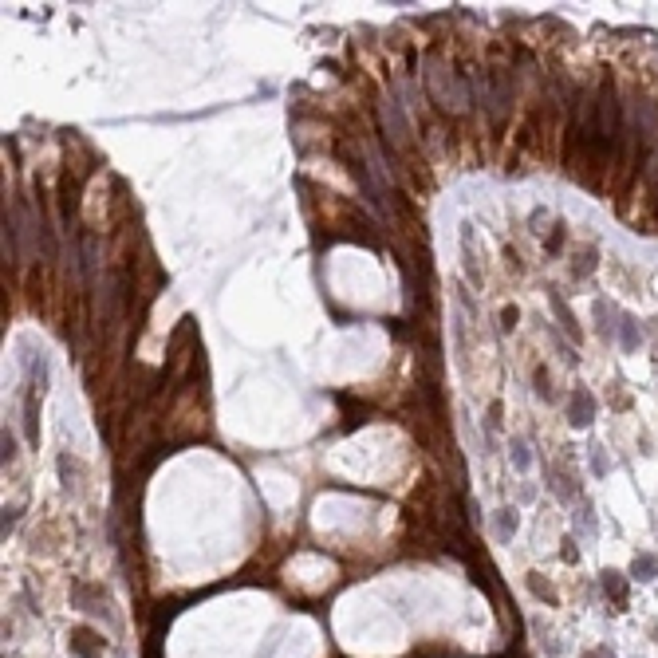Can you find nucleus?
Wrapping results in <instances>:
<instances>
[{
	"label": "nucleus",
	"instance_id": "nucleus-16",
	"mask_svg": "<svg viewBox=\"0 0 658 658\" xmlns=\"http://www.w3.org/2000/svg\"><path fill=\"white\" fill-rule=\"evenodd\" d=\"M513 462H516V469H529V465H532V457H529V445H524V437H516V442H513Z\"/></svg>",
	"mask_w": 658,
	"mask_h": 658
},
{
	"label": "nucleus",
	"instance_id": "nucleus-18",
	"mask_svg": "<svg viewBox=\"0 0 658 658\" xmlns=\"http://www.w3.org/2000/svg\"><path fill=\"white\" fill-rule=\"evenodd\" d=\"M548 383H552V378H548V371L536 367V394H540V398H552V386H548Z\"/></svg>",
	"mask_w": 658,
	"mask_h": 658
},
{
	"label": "nucleus",
	"instance_id": "nucleus-20",
	"mask_svg": "<svg viewBox=\"0 0 658 658\" xmlns=\"http://www.w3.org/2000/svg\"><path fill=\"white\" fill-rule=\"evenodd\" d=\"M560 245H564V225H556V229H552V237H548V253H560Z\"/></svg>",
	"mask_w": 658,
	"mask_h": 658
},
{
	"label": "nucleus",
	"instance_id": "nucleus-8",
	"mask_svg": "<svg viewBox=\"0 0 658 658\" xmlns=\"http://www.w3.org/2000/svg\"><path fill=\"white\" fill-rule=\"evenodd\" d=\"M599 583H603V595H611L619 607L627 603V580H623V572H615V568H607V572H603V580H599Z\"/></svg>",
	"mask_w": 658,
	"mask_h": 658
},
{
	"label": "nucleus",
	"instance_id": "nucleus-12",
	"mask_svg": "<svg viewBox=\"0 0 658 658\" xmlns=\"http://www.w3.org/2000/svg\"><path fill=\"white\" fill-rule=\"evenodd\" d=\"M516 524H521L516 509H497V540H509L516 532Z\"/></svg>",
	"mask_w": 658,
	"mask_h": 658
},
{
	"label": "nucleus",
	"instance_id": "nucleus-4",
	"mask_svg": "<svg viewBox=\"0 0 658 658\" xmlns=\"http://www.w3.org/2000/svg\"><path fill=\"white\" fill-rule=\"evenodd\" d=\"M383 122H386V134H391V146H406V142H410L406 115L398 111V103H394V99H383Z\"/></svg>",
	"mask_w": 658,
	"mask_h": 658
},
{
	"label": "nucleus",
	"instance_id": "nucleus-9",
	"mask_svg": "<svg viewBox=\"0 0 658 658\" xmlns=\"http://www.w3.org/2000/svg\"><path fill=\"white\" fill-rule=\"evenodd\" d=\"M462 248H465V272L473 284H481V268H477V253H473V225H462Z\"/></svg>",
	"mask_w": 658,
	"mask_h": 658
},
{
	"label": "nucleus",
	"instance_id": "nucleus-6",
	"mask_svg": "<svg viewBox=\"0 0 658 658\" xmlns=\"http://www.w3.org/2000/svg\"><path fill=\"white\" fill-rule=\"evenodd\" d=\"M548 304H552V312H556V319H560V327H564L568 335H572L575 343H580V324H575V316H572V308L564 304V296L556 288H548Z\"/></svg>",
	"mask_w": 658,
	"mask_h": 658
},
{
	"label": "nucleus",
	"instance_id": "nucleus-24",
	"mask_svg": "<svg viewBox=\"0 0 658 658\" xmlns=\"http://www.w3.org/2000/svg\"><path fill=\"white\" fill-rule=\"evenodd\" d=\"M16 513H20V509H4V536H9L12 524H16Z\"/></svg>",
	"mask_w": 658,
	"mask_h": 658
},
{
	"label": "nucleus",
	"instance_id": "nucleus-21",
	"mask_svg": "<svg viewBox=\"0 0 658 658\" xmlns=\"http://www.w3.org/2000/svg\"><path fill=\"white\" fill-rule=\"evenodd\" d=\"M560 556H564L568 564H575V560H580V548H575V540H572V536L564 540V548H560Z\"/></svg>",
	"mask_w": 658,
	"mask_h": 658
},
{
	"label": "nucleus",
	"instance_id": "nucleus-2",
	"mask_svg": "<svg viewBox=\"0 0 658 658\" xmlns=\"http://www.w3.org/2000/svg\"><path fill=\"white\" fill-rule=\"evenodd\" d=\"M426 87H430V95H434V103L442 107V111H450V115L469 111V87L462 83L457 71L445 68V63H437V60L426 63Z\"/></svg>",
	"mask_w": 658,
	"mask_h": 658
},
{
	"label": "nucleus",
	"instance_id": "nucleus-10",
	"mask_svg": "<svg viewBox=\"0 0 658 658\" xmlns=\"http://www.w3.org/2000/svg\"><path fill=\"white\" fill-rule=\"evenodd\" d=\"M552 493L560 497V501H575V493H580V489L572 485V473L560 469V465H552Z\"/></svg>",
	"mask_w": 658,
	"mask_h": 658
},
{
	"label": "nucleus",
	"instance_id": "nucleus-22",
	"mask_svg": "<svg viewBox=\"0 0 658 658\" xmlns=\"http://www.w3.org/2000/svg\"><path fill=\"white\" fill-rule=\"evenodd\" d=\"M580 521H583V532H591V529H595V516H591V504H588V501L580 504Z\"/></svg>",
	"mask_w": 658,
	"mask_h": 658
},
{
	"label": "nucleus",
	"instance_id": "nucleus-19",
	"mask_svg": "<svg viewBox=\"0 0 658 658\" xmlns=\"http://www.w3.org/2000/svg\"><path fill=\"white\" fill-rule=\"evenodd\" d=\"M516 319H521V312H516L513 304H509V308L501 312V327H504V331H513V327H516Z\"/></svg>",
	"mask_w": 658,
	"mask_h": 658
},
{
	"label": "nucleus",
	"instance_id": "nucleus-25",
	"mask_svg": "<svg viewBox=\"0 0 658 658\" xmlns=\"http://www.w3.org/2000/svg\"><path fill=\"white\" fill-rule=\"evenodd\" d=\"M583 658H615V650H607V647H595V650H588Z\"/></svg>",
	"mask_w": 658,
	"mask_h": 658
},
{
	"label": "nucleus",
	"instance_id": "nucleus-23",
	"mask_svg": "<svg viewBox=\"0 0 658 658\" xmlns=\"http://www.w3.org/2000/svg\"><path fill=\"white\" fill-rule=\"evenodd\" d=\"M591 469L595 473H607V457H603V450L595 445V457H591Z\"/></svg>",
	"mask_w": 658,
	"mask_h": 658
},
{
	"label": "nucleus",
	"instance_id": "nucleus-26",
	"mask_svg": "<svg viewBox=\"0 0 658 658\" xmlns=\"http://www.w3.org/2000/svg\"><path fill=\"white\" fill-rule=\"evenodd\" d=\"M654 635H658V623H654Z\"/></svg>",
	"mask_w": 658,
	"mask_h": 658
},
{
	"label": "nucleus",
	"instance_id": "nucleus-5",
	"mask_svg": "<svg viewBox=\"0 0 658 658\" xmlns=\"http://www.w3.org/2000/svg\"><path fill=\"white\" fill-rule=\"evenodd\" d=\"M68 642L79 658H103V639H99L91 627H75V631L68 635Z\"/></svg>",
	"mask_w": 658,
	"mask_h": 658
},
{
	"label": "nucleus",
	"instance_id": "nucleus-11",
	"mask_svg": "<svg viewBox=\"0 0 658 658\" xmlns=\"http://www.w3.org/2000/svg\"><path fill=\"white\" fill-rule=\"evenodd\" d=\"M631 575H635L639 583H650V580L658 575V560H654L650 552H639V556H635V564H631Z\"/></svg>",
	"mask_w": 658,
	"mask_h": 658
},
{
	"label": "nucleus",
	"instance_id": "nucleus-14",
	"mask_svg": "<svg viewBox=\"0 0 658 658\" xmlns=\"http://www.w3.org/2000/svg\"><path fill=\"white\" fill-rule=\"evenodd\" d=\"M591 272H595V248H583L580 257L572 260V276L583 280V276H591Z\"/></svg>",
	"mask_w": 658,
	"mask_h": 658
},
{
	"label": "nucleus",
	"instance_id": "nucleus-3",
	"mask_svg": "<svg viewBox=\"0 0 658 658\" xmlns=\"http://www.w3.org/2000/svg\"><path fill=\"white\" fill-rule=\"evenodd\" d=\"M591 418H595V398H591L588 386H575L572 402H568V422H572L575 430H588Z\"/></svg>",
	"mask_w": 658,
	"mask_h": 658
},
{
	"label": "nucleus",
	"instance_id": "nucleus-15",
	"mask_svg": "<svg viewBox=\"0 0 658 658\" xmlns=\"http://www.w3.org/2000/svg\"><path fill=\"white\" fill-rule=\"evenodd\" d=\"M529 588H532V591H536V595H540V599H548V603H556V591H552V583H548V580H540V575H536V572H532V575H529Z\"/></svg>",
	"mask_w": 658,
	"mask_h": 658
},
{
	"label": "nucleus",
	"instance_id": "nucleus-13",
	"mask_svg": "<svg viewBox=\"0 0 658 658\" xmlns=\"http://www.w3.org/2000/svg\"><path fill=\"white\" fill-rule=\"evenodd\" d=\"M619 339H623V351H635V347H639V324H635L631 316L619 319Z\"/></svg>",
	"mask_w": 658,
	"mask_h": 658
},
{
	"label": "nucleus",
	"instance_id": "nucleus-1",
	"mask_svg": "<svg viewBox=\"0 0 658 658\" xmlns=\"http://www.w3.org/2000/svg\"><path fill=\"white\" fill-rule=\"evenodd\" d=\"M477 99L485 107L489 122L493 127H504V119L513 115V103H516V79L509 68H493L485 75H477Z\"/></svg>",
	"mask_w": 658,
	"mask_h": 658
},
{
	"label": "nucleus",
	"instance_id": "nucleus-7",
	"mask_svg": "<svg viewBox=\"0 0 658 658\" xmlns=\"http://www.w3.org/2000/svg\"><path fill=\"white\" fill-rule=\"evenodd\" d=\"M24 430H28V442L40 445V406H36V391L24 394Z\"/></svg>",
	"mask_w": 658,
	"mask_h": 658
},
{
	"label": "nucleus",
	"instance_id": "nucleus-17",
	"mask_svg": "<svg viewBox=\"0 0 658 658\" xmlns=\"http://www.w3.org/2000/svg\"><path fill=\"white\" fill-rule=\"evenodd\" d=\"M0 445H4V465H9L12 457H16V437H12V430H4V434H0Z\"/></svg>",
	"mask_w": 658,
	"mask_h": 658
}]
</instances>
